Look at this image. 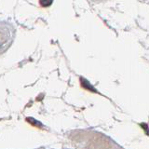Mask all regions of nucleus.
<instances>
[{
  "instance_id": "nucleus-1",
  "label": "nucleus",
  "mask_w": 149,
  "mask_h": 149,
  "mask_svg": "<svg viewBox=\"0 0 149 149\" xmlns=\"http://www.w3.org/2000/svg\"><path fill=\"white\" fill-rule=\"evenodd\" d=\"M42 5H50L51 2H41Z\"/></svg>"
}]
</instances>
